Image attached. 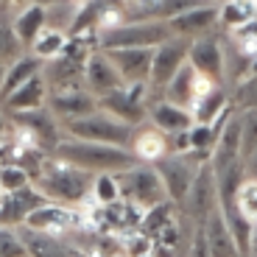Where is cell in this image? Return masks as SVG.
Instances as JSON below:
<instances>
[{
	"instance_id": "1",
	"label": "cell",
	"mask_w": 257,
	"mask_h": 257,
	"mask_svg": "<svg viewBox=\"0 0 257 257\" xmlns=\"http://www.w3.org/2000/svg\"><path fill=\"white\" fill-rule=\"evenodd\" d=\"M92 176L90 171L70 165V162L59 160V157L48 154L45 165L39 171V176L31 182L48 201L53 204H64V207H78L90 199V187H92Z\"/></svg>"
},
{
	"instance_id": "2",
	"label": "cell",
	"mask_w": 257,
	"mask_h": 257,
	"mask_svg": "<svg viewBox=\"0 0 257 257\" xmlns=\"http://www.w3.org/2000/svg\"><path fill=\"white\" fill-rule=\"evenodd\" d=\"M53 157L70 162V165L90 171V174H120L126 168L137 165V157L120 146H103V143H87L62 137L53 148Z\"/></svg>"
},
{
	"instance_id": "3",
	"label": "cell",
	"mask_w": 257,
	"mask_h": 257,
	"mask_svg": "<svg viewBox=\"0 0 257 257\" xmlns=\"http://www.w3.org/2000/svg\"><path fill=\"white\" fill-rule=\"evenodd\" d=\"M64 137L128 148L132 146V137H135V128L126 126V123H120V120H115V117L106 115V112L95 109V112H90V115L64 123Z\"/></svg>"
},
{
	"instance_id": "4",
	"label": "cell",
	"mask_w": 257,
	"mask_h": 257,
	"mask_svg": "<svg viewBox=\"0 0 257 257\" xmlns=\"http://www.w3.org/2000/svg\"><path fill=\"white\" fill-rule=\"evenodd\" d=\"M171 37V28L160 20H128L123 26H115L109 31L98 34V48L101 51H115V48H157L160 42Z\"/></svg>"
},
{
	"instance_id": "5",
	"label": "cell",
	"mask_w": 257,
	"mask_h": 257,
	"mask_svg": "<svg viewBox=\"0 0 257 257\" xmlns=\"http://www.w3.org/2000/svg\"><path fill=\"white\" fill-rule=\"evenodd\" d=\"M20 226L34 229V232H45V235H56V238L70 235V232H90L81 204L64 207V204H53V201H48V204L37 207L34 212H28L26 221Z\"/></svg>"
},
{
	"instance_id": "6",
	"label": "cell",
	"mask_w": 257,
	"mask_h": 257,
	"mask_svg": "<svg viewBox=\"0 0 257 257\" xmlns=\"http://www.w3.org/2000/svg\"><path fill=\"white\" fill-rule=\"evenodd\" d=\"M117 176V185H120V199L135 201L137 207L148 210V207L165 201V187H162V179L157 174L154 165H146V162H137V165L120 171Z\"/></svg>"
},
{
	"instance_id": "7",
	"label": "cell",
	"mask_w": 257,
	"mask_h": 257,
	"mask_svg": "<svg viewBox=\"0 0 257 257\" xmlns=\"http://www.w3.org/2000/svg\"><path fill=\"white\" fill-rule=\"evenodd\" d=\"M148 95L151 84H123L115 92L98 98V109L135 128L148 117Z\"/></svg>"
},
{
	"instance_id": "8",
	"label": "cell",
	"mask_w": 257,
	"mask_h": 257,
	"mask_svg": "<svg viewBox=\"0 0 257 257\" xmlns=\"http://www.w3.org/2000/svg\"><path fill=\"white\" fill-rule=\"evenodd\" d=\"M182 210L196 224H204L207 215L212 210H218V185H215V174H212L210 162H201L199 165V171L193 176L190 190H187L185 201H182Z\"/></svg>"
},
{
	"instance_id": "9",
	"label": "cell",
	"mask_w": 257,
	"mask_h": 257,
	"mask_svg": "<svg viewBox=\"0 0 257 257\" xmlns=\"http://www.w3.org/2000/svg\"><path fill=\"white\" fill-rule=\"evenodd\" d=\"M154 168L162 179L168 201L182 204L187 190H190V185H193V176L199 171V162H193L187 154H165L160 162H154Z\"/></svg>"
},
{
	"instance_id": "10",
	"label": "cell",
	"mask_w": 257,
	"mask_h": 257,
	"mask_svg": "<svg viewBox=\"0 0 257 257\" xmlns=\"http://www.w3.org/2000/svg\"><path fill=\"white\" fill-rule=\"evenodd\" d=\"M45 106L56 120L67 123V120H76V117H84V115H90V112H95L98 98H92L90 92L84 90V84H67V87L48 90Z\"/></svg>"
},
{
	"instance_id": "11",
	"label": "cell",
	"mask_w": 257,
	"mask_h": 257,
	"mask_svg": "<svg viewBox=\"0 0 257 257\" xmlns=\"http://www.w3.org/2000/svg\"><path fill=\"white\" fill-rule=\"evenodd\" d=\"M187 64L199 76H207L221 84L226 76V56H224V48H221V39L212 37V34H201V37L190 39V45H187Z\"/></svg>"
},
{
	"instance_id": "12",
	"label": "cell",
	"mask_w": 257,
	"mask_h": 257,
	"mask_svg": "<svg viewBox=\"0 0 257 257\" xmlns=\"http://www.w3.org/2000/svg\"><path fill=\"white\" fill-rule=\"evenodd\" d=\"M187 45H190V39L168 37L165 42H160L151 51V76H148V84L154 90H162L179 73V67L187 62Z\"/></svg>"
},
{
	"instance_id": "13",
	"label": "cell",
	"mask_w": 257,
	"mask_h": 257,
	"mask_svg": "<svg viewBox=\"0 0 257 257\" xmlns=\"http://www.w3.org/2000/svg\"><path fill=\"white\" fill-rule=\"evenodd\" d=\"M81 84L92 98H103V95H109V92H115L117 87H123V78L117 76L115 64L106 59V53H103L101 48H95V51L87 56V62H84Z\"/></svg>"
},
{
	"instance_id": "14",
	"label": "cell",
	"mask_w": 257,
	"mask_h": 257,
	"mask_svg": "<svg viewBox=\"0 0 257 257\" xmlns=\"http://www.w3.org/2000/svg\"><path fill=\"white\" fill-rule=\"evenodd\" d=\"M151 51L154 48H115V51H103V53L115 64V70L123 78V84H148V76H151Z\"/></svg>"
},
{
	"instance_id": "15",
	"label": "cell",
	"mask_w": 257,
	"mask_h": 257,
	"mask_svg": "<svg viewBox=\"0 0 257 257\" xmlns=\"http://www.w3.org/2000/svg\"><path fill=\"white\" fill-rule=\"evenodd\" d=\"M48 204V199L34 185L14 193H0V226H20L28 212Z\"/></svg>"
},
{
	"instance_id": "16",
	"label": "cell",
	"mask_w": 257,
	"mask_h": 257,
	"mask_svg": "<svg viewBox=\"0 0 257 257\" xmlns=\"http://www.w3.org/2000/svg\"><path fill=\"white\" fill-rule=\"evenodd\" d=\"M9 117H12V123H17V126L31 128L34 137H37V143H39V148L48 151V154H53L56 143L64 137V135H59V123H56V117L48 112V106L28 109V112H12Z\"/></svg>"
},
{
	"instance_id": "17",
	"label": "cell",
	"mask_w": 257,
	"mask_h": 257,
	"mask_svg": "<svg viewBox=\"0 0 257 257\" xmlns=\"http://www.w3.org/2000/svg\"><path fill=\"white\" fill-rule=\"evenodd\" d=\"M165 26L171 28V37H182V39H196L201 34H210L218 26V3L190 9V12L179 14L174 20H165Z\"/></svg>"
},
{
	"instance_id": "18",
	"label": "cell",
	"mask_w": 257,
	"mask_h": 257,
	"mask_svg": "<svg viewBox=\"0 0 257 257\" xmlns=\"http://www.w3.org/2000/svg\"><path fill=\"white\" fill-rule=\"evenodd\" d=\"M20 238L28 249V257H87V249L84 246H73L64 243L56 235H45V232H34L20 226Z\"/></svg>"
},
{
	"instance_id": "19",
	"label": "cell",
	"mask_w": 257,
	"mask_h": 257,
	"mask_svg": "<svg viewBox=\"0 0 257 257\" xmlns=\"http://www.w3.org/2000/svg\"><path fill=\"white\" fill-rule=\"evenodd\" d=\"M235 162H240V120H238V115H232L226 120V126L221 128V135L210 154V165H212V174L215 176L224 174L226 168L235 165Z\"/></svg>"
},
{
	"instance_id": "20",
	"label": "cell",
	"mask_w": 257,
	"mask_h": 257,
	"mask_svg": "<svg viewBox=\"0 0 257 257\" xmlns=\"http://www.w3.org/2000/svg\"><path fill=\"white\" fill-rule=\"evenodd\" d=\"M48 101V84H45V76L42 70L37 76H31L26 84H20L17 90H12L9 95L0 98L3 103V109L12 115V112H28V109H39V106H45Z\"/></svg>"
},
{
	"instance_id": "21",
	"label": "cell",
	"mask_w": 257,
	"mask_h": 257,
	"mask_svg": "<svg viewBox=\"0 0 257 257\" xmlns=\"http://www.w3.org/2000/svg\"><path fill=\"white\" fill-rule=\"evenodd\" d=\"M148 117H151V126L160 128L162 135H179V132H187L193 126V115L185 106H176L171 101H157L148 103Z\"/></svg>"
},
{
	"instance_id": "22",
	"label": "cell",
	"mask_w": 257,
	"mask_h": 257,
	"mask_svg": "<svg viewBox=\"0 0 257 257\" xmlns=\"http://www.w3.org/2000/svg\"><path fill=\"white\" fill-rule=\"evenodd\" d=\"M128 151L137 157V162L154 165V162H160L165 154H171V148H168V135H162L160 128H154V126L143 128V132H135Z\"/></svg>"
},
{
	"instance_id": "23",
	"label": "cell",
	"mask_w": 257,
	"mask_h": 257,
	"mask_svg": "<svg viewBox=\"0 0 257 257\" xmlns=\"http://www.w3.org/2000/svg\"><path fill=\"white\" fill-rule=\"evenodd\" d=\"M204 238H207V246H210V254L212 257H240L238 246L232 240L229 229L224 224V215L218 210H212L204 221Z\"/></svg>"
},
{
	"instance_id": "24",
	"label": "cell",
	"mask_w": 257,
	"mask_h": 257,
	"mask_svg": "<svg viewBox=\"0 0 257 257\" xmlns=\"http://www.w3.org/2000/svg\"><path fill=\"white\" fill-rule=\"evenodd\" d=\"M45 26H48V12H45V9L34 6V3H26V6L14 14L12 31H14V37H17L23 45H31L34 37H37Z\"/></svg>"
},
{
	"instance_id": "25",
	"label": "cell",
	"mask_w": 257,
	"mask_h": 257,
	"mask_svg": "<svg viewBox=\"0 0 257 257\" xmlns=\"http://www.w3.org/2000/svg\"><path fill=\"white\" fill-rule=\"evenodd\" d=\"M232 101L229 95H226L224 87H212L210 92H204L201 98H196V101L190 103V115H193V123H212L218 120V115L224 109H229Z\"/></svg>"
},
{
	"instance_id": "26",
	"label": "cell",
	"mask_w": 257,
	"mask_h": 257,
	"mask_svg": "<svg viewBox=\"0 0 257 257\" xmlns=\"http://www.w3.org/2000/svg\"><path fill=\"white\" fill-rule=\"evenodd\" d=\"M162 95H165V101L176 103V106H185V109H190L193 103V95H196V70H193L190 64H182L179 73H176L171 81L162 87Z\"/></svg>"
},
{
	"instance_id": "27",
	"label": "cell",
	"mask_w": 257,
	"mask_h": 257,
	"mask_svg": "<svg viewBox=\"0 0 257 257\" xmlns=\"http://www.w3.org/2000/svg\"><path fill=\"white\" fill-rule=\"evenodd\" d=\"M42 70V62H39L37 56H26V53H20L17 59H14L12 64H6V76H3V87H0V98L9 95L12 90H17L20 84H26L31 76H37V73Z\"/></svg>"
},
{
	"instance_id": "28",
	"label": "cell",
	"mask_w": 257,
	"mask_h": 257,
	"mask_svg": "<svg viewBox=\"0 0 257 257\" xmlns=\"http://www.w3.org/2000/svg\"><path fill=\"white\" fill-rule=\"evenodd\" d=\"M257 14V0H221L218 3V23L224 28H238L240 23Z\"/></svg>"
},
{
	"instance_id": "29",
	"label": "cell",
	"mask_w": 257,
	"mask_h": 257,
	"mask_svg": "<svg viewBox=\"0 0 257 257\" xmlns=\"http://www.w3.org/2000/svg\"><path fill=\"white\" fill-rule=\"evenodd\" d=\"M64 42H67V34H64L62 28L45 26L37 37H34L31 51H34V56H37L39 62H51L53 56H59V51H62Z\"/></svg>"
},
{
	"instance_id": "30",
	"label": "cell",
	"mask_w": 257,
	"mask_h": 257,
	"mask_svg": "<svg viewBox=\"0 0 257 257\" xmlns=\"http://www.w3.org/2000/svg\"><path fill=\"white\" fill-rule=\"evenodd\" d=\"M174 218H176V204L165 199V201H160V204H154V207H148V210L143 212L140 232H143V235H148V238H154L157 232H160L162 226H168Z\"/></svg>"
},
{
	"instance_id": "31",
	"label": "cell",
	"mask_w": 257,
	"mask_h": 257,
	"mask_svg": "<svg viewBox=\"0 0 257 257\" xmlns=\"http://www.w3.org/2000/svg\"><path fill=\"white\" fill-rule=\"evenodd\" d=\"M90 199L95 204H115L120 201V185H117L115 174H95L90 187Z\"/></svg>"
},
{
	"instance_id": "32",
	"label": "cell",
	"mask_w": 257,
	"mask_h": 257,
	"mask_svg": "<svg viewBox=\"0 0 257 257\" xmlns=\"http://www.w3.org/2000/svg\"><path fill=\"white\" fill-rule=\"evenodd\" d=\"M240 160H249L257 151V109H240Z\"/></svg>"
},
{
	"instance_id": "33",
	"label": "cell",
	"mask_w": 257,
	"mask_h": 257,
	"mask_svg": "<svg viewBox=\"0 0 257 257\" xmlns=\"http://www.w3.org/2000/svg\"><path fill=\"white\" fill-rule=\"evenodd\" d=\"M238 210L246 221L257 224V179L246 176L238 187Z\"/></svg>"
},
{
	"instance_id": "34",
	"label": "cell",
	"mask_w": 257,
	"mask_h": 257,
	"mask_svg": "<svg viewBox=\"0 0 257 257\" xmlns=\"http://www.w3.org/2000/svg\"><path fill=\"white\" fill-rule=\"evenodd\" d=\"M31 185V176L17 165V162H3L0 165V193H14Z\"/></svg>"
},
{
	"instance_id": "35",
	"label": "cell",
	"mask_w": 257,
	"mask_h": 257,
	"mask_svg": "<svg viewBox=\"0 0 257 257\" xmlns=\"http://www.w3.org/2000/svg\"><path fill=\"white\" fill-rule=\"evenodd\" d=\"M232 42H235V51L240 53H257V14L246 23H240L238 28H232Z\"/></svg>"
},
{
	"instance_id": "36",
	"label": "cell",
	"mask_w": 257,
	"mask_h": 257,
	"mask_svg": "<svg viewBox=\"0 0 257 257\" xmlns=\"http://www.w3.org/2000/svg\"><path fill=\"white\" fill-rule=\"evenodd\" d=\"M0 257H28V249L14 226H0Z\"/></svg>"
},
{
	"instance_id": "37",
	"label": "cell",
	"mask_w": 257,
	"mask_h": 257,
	"mask_svg": "<svg viewBox=\"0 0 257 257\" xmlns=\"http://www.w3.org/2000/svg\"><path fill=\"white\" fill-rule=\"evenodd\" d=\"M23 53V42L14 37L12 26H0V64L6 67Z\"/></svg>"
},
{
	"instance_id": "38",
	"label": "cell",
	"mask_w": 257,
	"mask_h": 257,
	"mask_svg": "<svg viewBox=\"0 0 257 257\" xmlns=\"http://www.w3.org/2000/svg\"><path fill=\"white\" fill-rule=\"evenodd\" d=\"M235 103L240 109H257V76L246 78V81L235 84Z\"/></svg>"
},
{
	"instance_id": "39",
	"label": "cell",
	"mask_w": 257,
	"mask_h": 257,
	"mask_svg": "<svg viewBox=\"0 0 257 257\" xmlns=\"http://www.w3.org/2000/svg\"><path fill=\"white\" fill-rule=\"evenodd\" d=\"M185 257H212L210 254V246H207V238H204V224H196L190 235V243H187V251Z\"/></svg>"
},
{
	"instance_id": "40",
	"label": "cell",
	"mask_w": 257,
	"mask_h": 257,
	"mask_svg": "<svg viewBox=\"0 0 257 257\" xmlns=\"http://www.w3.org/2000/svg\"><path fill=\"white\" fill-rule=\"evenodd\" d=\"M246 257H257V224L254 229H251V240H249V254Z\"/></svg>"
},
{
	"instance_id": "41",
	"label": "cell",
	"mask_w": 257,
	"mask_h": 257,
	"mask_svg": "<svg viewBox=\"0 0 257 257\" xmlns=\"http://www.w3.org/2000/svg\"><path fill=\"white\" fill-rule=\"evenodd\" d=\"M6 137H9V120H6V115L0 112V143L6 140Z\"/></svg>"
},
{
	"instance_id": "42",
	"label": "cell",
	"mask_w": 257,
	"mask_h": 257,
	"mask_svg": "<svg viewBox=\"0 0 257 257\" xmlns=\"http://www.w3.org/2000/svg\"><path fill=\"white\" fill-rule=\"evenodd\" d=\"M28 3H34V6H42V9H51V6L64 3V0H28Z\"/></svg>"
},
{
	"instance_id": "43",
	"label": "cell",
	"mask_w": 257,
	"mask_h": 257,
	"mask_svg": "<svg viewBox=\"0 0 257 257\" xmlns=\"http://www.w3.org/2000/svg\"><path fill=\"white\" fill-rule=\"evenodd\" d=\"M26 3H28V0H3V6H9V9H17V12H20L23 6H26Z\"/></svg>"
},
{
	"instance_id": "44",
	"label": "cell",
	"mask_w": 257,
	"mask_h": 257,
	"mask_svg": "<svg viewBox=\"0 0 257 257\" xmlns=\"http://www.w3.org/2000/svg\"><path fill=\"white\" fill-rule=\"evenodd\" d=\"M123 3H128V6H140V3H146V0H123Z\"/></svg>"
},
{
	"instance_id": "45",
	"label": "cell",
	"mask_w": 257,
	"mask_h": 257,
	"mask_svg": "<svg viewBox=\"0 0 257 257\" xmlns=\"http://www.w3.org/2000/svg\"><path fill=\"white\" fill-rule=\"evenodd\" d=\"M3 76H6V67L0 64V87H3Z\"/></svg>"
},
{
	"instance_id": "46",
	"label": "cell",
	"mask_w": 257,
	"mask_h": 257,
	"mask_svg": "<svg viewBox=\"0 0 257 257\" xmlns=\"http://www.w3.org/2000/svg\"><path fill=\"white\" fill-rule=\"evenodd\" d=\"M73 6H81V3H87V0H70Z\"/></svg>"
},
{
	"instance_id": "47",
	"label": "cell",
	"mask_w": 257,
	"mask_h": 257,
	"mask_svg": "<svg viewBox=\"0 0 257 257\" xmlns=\"http://www.w3.org/2000/svg\"><path fill=\"white\" fill-rule=\"evenodd\" d=\"M143 257H154V254H143Z\"/></svg>"
},
{
	"instance_id": "48",
	"label": "cell",
	"mask_w": 257,
	"mask_h": 257,
	"mask_svg": "<svg viewBox=\"0 0 257 257\" xmlns=\"http://www.w3.org/2000/svg\"><path fill=\"white\" fill-rule=\"evenodd\" d=\"M212 3H221V0H212Z\"/></svg>"
}]
</instances>
